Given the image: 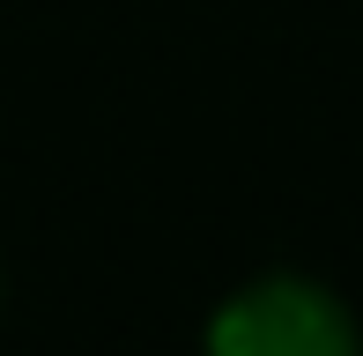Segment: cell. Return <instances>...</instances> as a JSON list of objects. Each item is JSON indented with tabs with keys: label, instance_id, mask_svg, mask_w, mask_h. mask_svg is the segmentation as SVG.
<instances>
[{
	"label": "cell",
	"instance_id": "1",
	"mask_svg": "<svg viewBox=\"0 0 363 356\" xmlns=\"http://www.w3.org/2000/svg\"><path fill=\"white\" fill-rule=\"evenodd\" d=\"M201 356H363V334L326 282L259 274L208 312Z\"/></svg>",
	"mask_w": 363,
	"mask_h": 356
}]
</instances>
